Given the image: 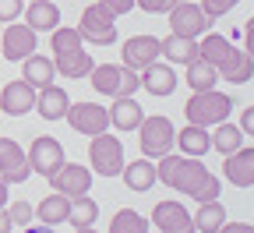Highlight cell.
<instances>
[{"label": "cell", "mask_w": 254, "mask_h": 233, "mask_svg": "<svg viewBox=\"0 0 254 233\" xmlns=\"http://www.w3.org/2000/svg\"><path fill=\"white\" fill-rule=\"evenodd\" d=\"M208 166L194 155H159V166H155V180L159 184H166L173 187L177 194H187V198H194L201 191V184L208 180Z\"/></svg>", "instance_id": "1"}, {"label": "cell", "mask_w": 254, "mask_h": 233, "mask_svg": "<svg viewBox=\"0 0 254 233\" xmlns=\"http://www.w3.org/2000/svg\"><path fill=\"white\" fill-rule=\"evenodd\" d=\"M230 113H233V95L215 92V88L194 92V95L187 99V106H184L187 124H198V127H215L222 120H230Z\"/></svg>", "instance_id": "2"}, {"label": "cell", "mask_w": 254, "mask_h": 233, "mask_svg": "<svg viewBox=\"0 0 254 233\" xmlns=\"http://www.w3.org/2000/svg\"><path fill=\"white\" fill-rule=\"evenodd\" d=\"M92 88L99 92V95H134L141 88V75L131 71V68H124V64H99V68H92Z\"/></svg>", "instance_id": "3"}, {"label": "cell", "mask_w": 254, "mask_h": 233, "mask_svg": "<svg viewBox=\"0 0 254 233\" xmlns=\"http://www.w3.org/2000/svg\"><path fill=\"white\" fill-rule=\"evenodd\" d=\"M138 145L145 159H159L177 145V127L170 117H145L138 124Z\"/></svg>", "instance_id": "4"}, {"label": "cell", "mask_w": 254, "mask_h": 233, "mask_svg": "<svg viewBox=\"0 0 254 233\" xmlns=\"http://www.w3.org/2000/svg\"><path fill=\"white\" fill-rule=\"evenodd\" d=\"M88 162H92V173H99V177H120V170H124V145H120V138H113V135H95L92 142H88Z\"/></svg>", "instance_id": "5"}, {"label": "cell", "mask_w": 254, "mask_h": 233, "mask_svg": "<svg viewBox=\"0 0 254 233\" xmlns=\"http://www.w3.org/2000/svg\"><path fill=\"white\" fill-rule=\"evenodd\" d=\"M78 32L85 43H95V46H110L117 43V18L95 0V4H88L81 11V21H78Z\"/></svg>", "instance_id": "6"}, {"label": "cell", "mask_w": 254, "mask_h": 233, "mask_svg": "<svg viewBox=\"0 0 254 233\" xmlns=\"http://www.w3.org/2000/svg\"><path fill=\"white\" fill-rule=\"evenodd\" d=\"M166 14H170V32L173 36H184V39H201L212 25V18L201 11V4H190V0L173 4Z\"/></svg>", "instance_id": "7"}, {"label": "cell", "mask_w": 254, "mask_h": 233, "mask_svg": "<svg viewBox=\"0 0 254 233\" xmlns=\"http://www.w3.org/2000/svg\"><path fill=\"white\" fill-rule=\"evenodd\" d=\"M25 155H28L32 173H43L46 180H50V177L60 170L64 162H67V155H64V145H60L57 138H50V135L36 138V142H32V149H28Z\"/></svg>", "instance_id": "8"}, {"label": "cell", "mask_w": 254, "mask_h": 233, "mask_svg": "<svg viewBox=\"0 0 254 233\" xmlns=\"http://www.w3.org/2000/svg\"><path fill=\"white\" fill-rule=\"evenodd\" d=\"M64 120H67L78 135L95 138V135H103V131L110 127V110L99 106V103H74V106H67V117Z\"/></svg>", "instance_id": "9"}, {"label": "cell", "mask_w": 254, "mask_h": 233, "mask_svg": "<svg viewBox=\"0 0 254 233\" xmlns=\"http://www.w3.org/2000/svg\"><path fill=\"white\" fill-rule=\"evenodd\" d=\"M28 177H32V166L25 149L14 138H0V180L11 187V184H25Z\"/></svg>", "instance_id": "10"}, {"label": "cell", "mask_w": 254, "mask_h": 233, "mask_svg": "<svg viewBox=\"0 0 254 233\" xmlns=\"http://www.w3.org/2000/svg\"><path fill=\"white\" fill-rule=\"evenodd\" d=\"M50 187L57 194H67V198H81L92 191V170L88 166H78V162H64L60 170L50 177Z\"/></svg>", "instance_id": "11"}, {"label": "cell", "mask_w": 254, "mask_h": 233, "mask_svg": "<svg viewBox=\"0 0 254 233\" xmlns=\"http://www.w3.org/2000/svg\"><path fill=\"white\" fill-rule=\"evenodd\" d=\"M152 226L159 233H198L194 230V219L187 216V209L180 202H159L152 209Z\"/></svg>", "instance_id": "12"}, {"label": "cell", "mask_w": 254, "mask_h": 233, "mask_svg": "<svg viewBox=\"0 0 254 233\" xmlns=\"http://www.w3.org/2000/svg\"><path fill=\"white\" fill-rule=\"evenodd\" d=\"M120 57H124V68H131V71L141 75L148 64L159 60V39L155 36H131L120 46Z\"/></svg>", "instance_id": "13"}, {"label": "cell", "mask_w": 254, "mask_h": 233, "mask_svg": "<svg viewBox=\"0 0 254 233\" xmlns=\"http://www.w3.org/2000/svg\"><path fill=\"white\" fill-rule=\"evenodd\" d=\"M36 36L39 32H32L28 25H7L4 28V39H0V57H7V60H25V57H32L36 53Z\"/></svg>", "instance_id": "14"}, {"label": "cell", "mask_w": 254, "mask_h": 233, "mask_svg": "<svg viewBox=\"0 0 254 233\" xmlns=\"http://www.w3.org/2000/svg\"><path fill=\"white\" fill-rule=\"evenodd\" d=\"M0 110H4L7 117H25L36 110V88H32L25 78L21 81H7L4 88H0Z\"/></svg>", "instance_id": "15"}, {"label": "cell", "mask_w": 254, "mask_h": 233, "mask_svg": "<svg viewBox=\"0 0 254 233\" xmlns=\"http://www.w3.org/2000/svg\"><path fill=\"white\" fill-rule=\"evenodd\" d=\"M222 173H226V180L237 184V187H254V149L240 145L237 152H230L226 162H222Z\"/></svg>", "instance_id": "16"}, {"label": "cell", "mask_w": 254, "mask_h": 233, "mask_svg": "<svg viewBox=\"0 0 254 233\" xmlns=\"http://www.w3.org/2000/svg\"><path fill=\"white\" fill-rule=\"evenodd\" d=\"M219 81H230V85H247L251 78H254V57L247 53V50H230L226 53V60L219 64Z\"/></svg>", "instance_id": "17"}, {"label": "cell", "mask_w": 254, "mask_h": 233, "mask_svg": "<svg viewBox=\"0 0 254 233\" xmlns=\"http://www.w3.org/2000/svg\"><path fill=\"white\" fill-rule=\"evenodd\" d=\"M67 106H71V95L60 85H46V88L36 92V113L43 120H64L67 117Z\"/></svg>", "instance_id": "18"}, {"label": "cell", "mask_w": 254, "mask_h": 233, "mask_svg": "<svg viewBox=\"0 0 254 233\" xmlns=\"http://www.w3.org/2000/svg\"><path fill=\"white\" fill-rule=\"evenodd\" d=\"M145 120V110L134 95H117L110 106V124L117 131H138V124Z\"/></svg>", "instance_id": "19"}, {"label": "cell", "mask_w": 254, "mask_h": 233, "mask_svg": "<svg viewBox=\"0 0 254 233\" xmlns=\"http://www.w3.org/2000/svg\"><path fill=\"white\" fill-rule=\"evenodd\" d=\"M141 88L145 92H152L155 99L159 95H173L177 92V71L170 68V64H148V68L141 71Z\"/></svg>", "instance_id": "20"}, {"label": "cell", "mask_w": 254, "mask_h": 233, "mask_svg": "<svg viewBox=\"0 0 254 233\" xmlns=\"http://www.w3.org/2000/svg\"><path fill=\"white\" fill-rule=\"evenodd\" d=\"M53 68H57V75L78 81V78H88V75H92L95 60H92V53L81 46V50H71V53H57V57H53Z\"/></svg>", "instance_id": "21"}, {"label": "cell", "mask_w": 254, "mask_h": 233, "mask_svg": "<svg viewBox=\"0 0 254 233\" xmlns=\"http://www.w3.org/2000/svg\"><path fill=\"white\" fill-rule=\"evenodd\" d=\"M120 177H124V184L131 187L134 194H145V191L155 187V162L145 159V155H141V159H131V162H124Z\"/></svg>", "instance_id": "22"}, {"label": "cell", "mask_w": 254, "mask_h": 233, "mask_svg": "<svg viewBox=\"0 0 254 233\" xmlns=\"http://www.w3.org/2000/svg\"><path fill=\"white\" fill-rule=\"evenodd\" d=\"M21 78L32 85V88H46V85H53V78H57V68H53V57H43V53H32V57H25L21 60Z\"/></svg>", "instance_id": "23"}, {"label": "cell", "mask_w": 254, "mask_h": 233, "mask_svg": "<svg viewBox=\"0 0 254 233\" xmlns=\"http://www.w3.org/2000/svg\"><path fill=\"white\" fill-rule=\"evenodd\" d=\"M25 25L32 32H53L60 25V7L53 0H28L25 7Z\"/></svg>", "instance_id": "24"}, {"label": "cell", "mask_w": 254, "mask_h": 233, "mask_svg": "<svg viewBox=\"0 0 254 233\" xmlns=\"http://www.w3.org/2000/svg\"><path fill=\"white\" fill-rule=\"evenodd\" d=\"M177 145H180V155L201 159V155L212 149V131H208V127H198V124H184V127L177 131Z\"/></svg>", "instance_id": "25"}, {"label": "cell", "mask_w": 254, "mask_h": 233, "mask_svg": "<svg viewBox=\"0 0 254 233\" xmlns=\"http://www.w3.org/2000/svg\"><path fill=\"white\" fill-rule=\"evenodd\" d=\"M159 57H166L170 64H184L187 68V64L198 57V39H184V36H173L170 32L166 39H159Z\"/></svg>", "instance_id": "26"}, {"label": "cell", "mask_w": 254, "mask_h": 233, "mask_svg": "<svg viewBox=\"0 0 254 233\" xmlns=\"http://www.w3.org/2000/svg\"><path fill=\"white\" fill-rule=\"evenodd\" d=\"M67 216H71V198L67 194H46L43 202L36 205V219L39 223H46V226H57V223H67Z\"/></svg>", "instance_id": "27"}, {"label": "cell", "mask_w": 254, "mask_h": 233, "mask_svg": "<svg viewBox=\"0 0 254 233\" xmlns=\"http://www.w3.org/2000/svg\"><path fill=\"white\" fill-rule=\"evenodd\" d=\"M215 81H219L215 64H208L201 57H194V60L187 64V88L190 92H208V88H215Z\"/></svg>", "instance_id": "28"}, {"label": "cell", "mask_w": 254, "mask_h": 233, "mask_svg": "<svg viewBox=\"0 0 254 233\" xmlns=\"http://www.w3.org/2000/svg\"><path fill=\"white\" fill-rule=\"evenodd\" d=\"M190 219H194V230L198 233H219L222 223H226V209H222L219 198H215V202H201L198 212L190 216Z\"/></svg>", "instance_id": "29"}, {"label": "cell", "mask_w": 254, "mask_h": 233, "mask_svg": "<svg viewBox=\"0 0 254 233\" xmlns=\"http://www.w3.org/2000/svg\"><path fill=\"white\" fill-rule=\"evenodd\" d=\"M230 50H233V43H230L226 36H219V32H205V36L198 39V57L208 60V64H215V68L226 60Z\"/></svg>", "instance_id": "30"}, {"label": "cell", "mask_w": 254, "mask_h": 233, "mask_svg": "<svg viewBox=\"0 0 254 233\" xmlns=\"http://www.w3.org/2000/svg\"><path fill=\"white\" fill-rule=\"evenodd\" d=\"M240 145H244V131H240L237 124H230V120L215 124V135H212V149H215V152L230 155V152H237Z\"/></svg>", "instance_id": "31"}, {"label": "cell", "mask_w": 254, "mask_h": 233, "mask_svg": "<svg viewBox=\"0 0 254 233\" xmlns=\"http://www.w3.org/2000/svg\"><path fill=\"white\" fill-rule=\"evenodd\" d=\"M81 46H85V39H81V32H78L74 25H57V28L50 32V50H53V57H57V53L81 50Z\"/></svg>", "instance_id": "32"}, {"label": "cell", "mask_w": 254, "mask_h": 233, "mask_svg": "<svg viewBox=\"0 0 254 233\" xmlns=\"http://www.w3.org/2000/svg\"><path fill=\"white\" fill-rule=\"evenodd\" d=\"M95 219H99V205H95V198H88V194H81V198H71V216H67V223H71L74 230H81V226H92Z\"/></svg>", "instance_id": "33"}, {"label": "cell", "mask_w": 254, "mask_h": 233, "mask_svg": "<svg viewBox=\"0 0 254 233\" xmlns=\"http://www.w3.org/2000/svg\"><path fill=\"white\" fill-rule=\"evenodd\" d=\"M148 219L141 216V212H134V209H120L117 216H113V223H110V233H148Z\"/></svg>", "instance_id": "34"}, {"label": "cell", "mask_w": 254, "mask_h": 233, "mask_svg": "<svg viewBox=\"0 0 254 233\" xmlns=\"http://www.w3.org/2000/svg\"><path fill=\"white\" fill-rule=\"evenodd\" d=\"M7 219H11V226H32V219H36V205H28V202H21V198H18V202H7Z\"/></svg>", "instance_id": "35"}, {"label": "cell", "mask_w": 254, "mask_h": 233, "mask_svg": "<svg viewBox=\"0 0 254 233\" xmlns=\"http://www.w3.org/2000/svg\"><path fill=\"white\" fill-rule=\"evenodd\" d=\"M219 194H222V180H219L215 173H208V180H205V184H201V191L194 194V202H198V205H201V202H215Z\"/></svg>", "instance_id": "36"}, {"label": "cell", "mask_w": 254, "mask_h": 233, "mask_svg": "<svg viewBox=\"0 0 254 233\" xmlns=\"http://www.w3.org/2000/svg\"><path fill=\"white\" fill-rule=\"evenodd\" d=\"M237 4H240V0H201V11L208 18H222V14H230Z\"/></svg>", "instance_id": "37"}, {"label": "cell", "mask_w": 254, "mask_h": 233, "mask_svg": "<svg viewBox=\"0 0 254 233\" xmlns=\"http://www.w3.org/2000/svg\"><path fill=\"white\" fill-rule=\"evenodd\" d=\"M21 11H25V0H0V25L18 21Z\"/></svg>", "instance_id": "38"}, {"label": "cell", "mask_w": 254, "mask_h": 233, "mask_svg": "<svg viewBox=\"0 0 254 233\" xmlns=\"http://www.w3.org/2000/svg\"><path fill=\"white\" fill-rule=\"evenodd\" d=\"M134 7H141L148 14H166L173 7V0H134Z\"/></svg>", "instance_id": "39"}, {"label": "cell", "mask_w": 254, "mask_h": 233, "mask_svg": "<svg viewBox=\"0 0 254 233\" xmlns=\"http://www.w3.org/2000/svg\"><path fill=\"white\" fill-rule=\"evenodd\" d=\"M99 4L113 14V18H120V14H131V7H134V0H99Z\"/></svg>", "instance_id": "40"}, {"label": "cell", "mask_w": 254, "mask_h": 233, "mask_svg": "<svg viewBox=\"0 0 254 233\" xmlns=\"http://www.w3.org/2000/svg\"><path fill=\"white\" fill-rule=\"evenodd\" d=\"M240 131H244V135H251L254 138V106H247L244 113H240V124H237Z\"/></svg>", "instance_id": "41"}, {"label": "cell", "mask_w": 254, "mask_h": 233, "mask_svg": "<svg viewBox=\"0 0 254 233\" xmlns=\"http://www.w3.org/2000/svg\"><path fill=\"white\" fill-rule=\"evenodd\" d=\"M219 233H254V226H251V223H230V219H226Z\"/></svg>", "instance_id": "42"}, {"label": "cell", "mask_w": 254, "mask_h": 233, "mask_svg": "<svg viewBox=\"0 0 254 233\" xmlns=\"http://www.w3.org/2000/svg\"><path fill=\"white\" fill-rule=\"evenodd\" d=\"M244 50L254 57V18H247V28H244Z\"/></svg>", "instance_id": "43"}, {"label": "cell", "mask_w": 254, "mask_h": 233, "mask_svg": "<svg viewBox=\"0 0 254 233\" xmlns=\"http://www.w3.org/2000/svg\"><path fill=\"white\" fill-rule=\"evenodd\" d=\"M21 233H57V230H53V226H46V223H39V226L32 223V226H25Z\"/></svg>", "instance_id": "44"}, {"label": "cell", "mask_w": 254, "mask_h": 233, "mask_svg": "<svg viewBox=\"0 0 254 233\" xmlns=\"http://www.w3.org/2000/svg\"><path fill=\"white\" fill-rule=\"evenodd\" d=\"M14 226H11V219H7V212L4 209H0V233H11Z\"/></svg>", "instance_id": "45"}, {"label": "cell", "mask_w": 254, "mask_h": 233, "mask_svg": "<svg viewBox=\"0 0 254 233\" xmlns=\"http://www.w3.org/2000/svg\"><path fill=\"white\" fill-rule=\"evenodd\" d=\"M7 202H11V194H7V184L0 180V209H7Z\"/></svg>", "instance_id": "46"}, {"label": "cell", "mask_w": 254, "mask_h": 233, "mask_svg": "<svg viewBox=\"0 0 254 233\" xmlns=\"http://www.w3.org/2000/svg\"><path fill=\"white\" fill-rule=\"evenodd\" d=\"M74 233H99V230H92V226H81V230H74Z\"/></svg>", "instance_id": "47"}, {"label": "cell", "mask_w": 254, "mask_h": 233, "mask_svg": "<svg viewBox=\"0 0 254 233\" xmlns=\"http://www.w3.org/2000/svg\"><path fill=\"white\" fill-rule=\"evenodd\" d=\"M173 4H180V0H173Z\"/></svg>", "instance_id": "48"}]
</instances>
